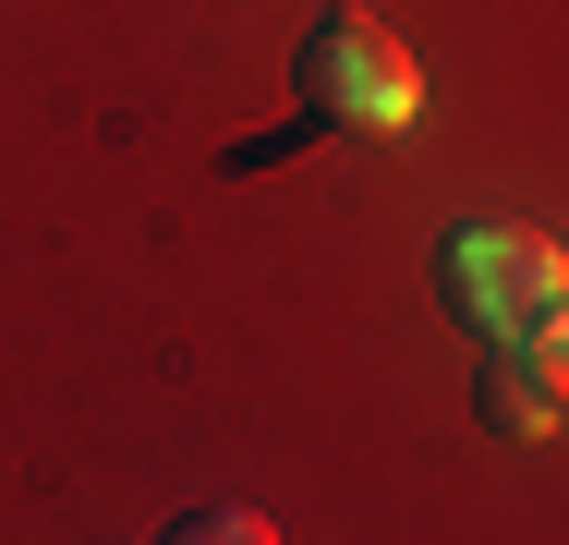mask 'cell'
<instances>
[{
	"instance_id": "obj_1",
	"label": "cell",
	"mask_w": 569,
	"mask_h": 545,
	"mask_svg": "<svg viewBox=\"0 0 569 545\" xmlns=\"http://www.w3.org/2000/svg\"><path fill=\"white\" fill-rule=\"evenodd\" d=\"M437 291L485 339H533V327L569 316V255L546 230H521V218H460L449 242H437Z\"/></svg>"
},
{
	"instance_id": "obj_2",
	"label": "cell",
	"mask_w": 569,
	"mask_h": 545,
	"mask_svg": "<svg viewBox=\"0 0 569 545\" xmlns=\"http://www.w3.org/2000/svg\"><path fill=\"white\" fill-rule=\"evenodd\" d=\"M412 109H425V73H412V49L376 12H316L303 24V121H328V133H400Z\"/></svg>"
},
{
	"instance_id": "obj_3",
	"label": "cell",
	"mask_w": 569,
	"mask_h": 545,
	"mask_svg": "<svg viewBox=\"0 0 569 545\" xmlns=\"http://www.w3.org/2000/svg\"><path fill=\"white\" fill-rule=\"evenodd\" d=\"M472 413H485L497 436H546V425L569 413V388L546 376V351H533V339H497V351H485V376H472Z\"/></svg>"
},
{
	"instance_id": "obj_4",
	"label": "cell",
	"mask_w": 569,
	"mask_h": 545,
	"mask_svg": "<svg viewBox=\"0 0 569 545\" xmlns=\"http://www.w3.org/2000/svg\"><path fill=\"white\" fill-rule=\"evenodd\" d=\"M158 545H279V534H267L254 509H230V497H219V509H182V522H170Z\"/></svg>"
}]
</instances>
